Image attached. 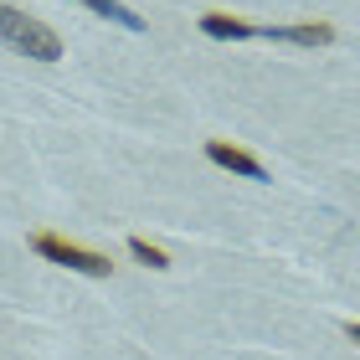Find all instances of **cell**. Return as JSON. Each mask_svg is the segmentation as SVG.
I'll use <instances>...</instances> for the list:
<instances>
[{
	"label": "cell",
	"instance_id": "8",
	"mask_svg": "<svg viewBox=\"0 0 360 360\" xmlns=\"http://www.w3.org/2000/svg\"><path fill=\"white\" fill-rule=\"evenodd\" d=\"M345 335L355 340V345H360V324H345Z\"/></svg>",
	"mask_w": 360,
	"mask_h": 360
},
{
	"label": "cell",
	"instance_id": "2",
	"mask_svg": "<svg viewBox=\"0 0 360 360\" xmlns=\"http://www.w3.org/2000/svg\"><path fill=\"white\" fill-rule=\"evenodd\" d=\"M31 248H37V257H46V263L72 268V273H88V278H108L113 273V263H108L103 252H88V248H77V242L57 237V232H37V237H31Z\"/></svg>",
	"mask_w": 360,
	"mask_h": 360
},
{
	"label": "cell",
	"instance_id": "7",
	"mask_svg": "<svg viewBox=\"0 0 360 360\" xmlns=\"http://www.w3.org/2000/svg\"><path fill=\"white\" fill-rule=\"evenodd\" d=\"M129 252H134V257H139L144 268H155V273H165V268H170V257L160 252L155 242H144V237H129Z\"/></svg>",
	"mask_w": 360,
	"mask_h": 360
},
{
	"label": "cell",
	"instance_id": "5",
	"mask_svg": "<svg viewBox=\"0 0 360 360\" xmlns=\"http://www.w3.org/2000/svg\"><path fill=\"white\" fill-rule=\"evenodd\" d=\"M201 31H206V37H217V41H248V37H257L248 21L221 15V11H206V15H201Z\"/></svg>",
	"mask_w": 360,
	"mask_h": 360
},
{
	"label": "cell",
	"instance_id": "4",
	"mask_svg": "<svg viewBox=\"0 0 360 360\" xmlns=\"http://www.w3.org/2000/svg\"><path fill=\"white\" fill-rule=\"evenodd\" d=\"M268 41H288V46H330L335 26L330 21H304V26H268Z\"/></svg>",
	"mask_w": 360,
	"mask_h": 360
},
{
	"label": "cell",
	"instance_id": "3",
	"mask_svg": "<svg viewBox=\"0 0 360 360\" xmlns=\"http://www.w3.org/2000/svg\"><path fill=\"white\" fill-rule=\"evenodd\" d=\"M206 160H211V165H221V170H232V175H242V180H268V170L257 165L248 150H237V144H226V139H211L206 144Z\"/></svg>",
	"mask_w": 360,
	"mask_h": 360
},
{
	"label": "cell",
	"instance_id": "6",
	"mask_svg": "<svg viewBox=\"0 0 360 360\" xmlns=\"http://www.w3.org/2000/svg\"><path fill=\"white\" fill-rule=\"evenodd\" d=\"M88 11H98V15H108V21H119V26H129V31H144V15H134L129 6H119V0H83Z\"/></svg>",
	"mask_w": 360,
	"mask_h": 360
},
{
	"label": "cell",
	"instance_id": "1",
	"mask_svg": "<svg viewBox=\"0 0 360 360\" xmlns=\"http://www.w3.org/2000/svg\"><path fill=\"white\" fill-rule=\"evenodd\" d=\"M0 41L15 46L21 57H37V62H57L62 57L57 31L41 26V21H31V15H21L15 6H6V0H0Z\"/></svg>",
	"mask_w": 360,
	"mask_h": 360
}]
</instances>
